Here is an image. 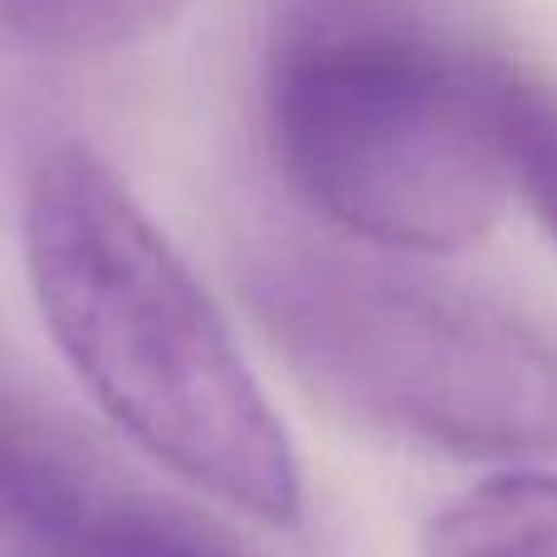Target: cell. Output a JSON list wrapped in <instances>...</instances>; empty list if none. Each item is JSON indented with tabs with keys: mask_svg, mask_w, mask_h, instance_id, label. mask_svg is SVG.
Here are the masks:
<instances>
[{
	"mask_svg": "<svg viewBox=\"0 0 557 557\" xmlns=\"http://www.w3.org/2000/svg\"><path fill=\"white\" fill-rule=\"evenodd\" d=\"M25 270L64 362L152 460L260 523H298V460L225 318L88 147L35 162Z\"/></svg>",
	"mask_w": 557,
	"mask_h": 557,
	"instance_id": "cell-1",
	"label": "cell"
},
{
	"mask_svg": "<svg viewBox=\"0 0 557 557\" xmlns=\"http://www.w3.org/2000/svg\"><path fill=\"white\" fill-rule=\"evenodd\" d=\"M480 49L396 5L308 10L274 39L264 74L284 182L376 250L480 245L509 206L484 123Z\"/></svg>",
	"mask_w": 557,
	"mask_h": 557,
	"instance_id": "cell-2",
	"label": "cell"
},
{
	"mask_svg": "<svg viewBox=\"0 0 557 557\" xmlns=\"http://www.w3.org/2000/svg\"><path fill=\"white\" fill-rule=\"evenodd\" d=\"M245 304L337 416L455 460L557 455V337L509 304L333 245H274Z\"/></svg>",
	"mask_w": 557,
	"mask_h": 557,
	"instance_id": "cell-3",
	"label": "cell"
},
{
	"mask_svg": "<svg viewBox=\"0 0 557 557\" xmlns=\"http://www.w3.org/2000/svg\"><path fill=\"white\" fill-rule=\"evenodd\" d=\"M0 557H250L211 519L123 480L84 441H64L0 509Z\"/></svg>",
	"mask_w": 557,
	"mask_h": 557,
	"instance_id": "cell-4",
	"label": "cell"
},
{
	"mask_svg": "<svg viewBox=\"0 0 557 557\" xmlns=\"http://www.w3.org/2000/svg\"><path fill=\"white\" fill-rule=\"evenodd\" d=\"M480 98L504 186L557 245V84L504 49H480Z\"/></svg>",
	"mask_w": 557,
	"mask_h": 557,
	"instance_id": "cell-5",
	"label": "cell"
},
{
	"mask_svg": "<svg viewBox=\"0 0 557 557\" xmlns=\"http://www.w3.org/2000/svg\"><path fill=\"white\" fill-rule=\"evenodd\" d=\"M421 557H557V474L509 470L431 519Z\"/></svg>",
	"mask_w": 557,
	"mask_h": 557,
	"instance_id": "cell-6",
	"label": "cell"
},
{
	"mask_svg": "<svg viewBox=\"0 0 557 557\" xmlns=\"http://www.w3.org/2000/svg\"><path fill=\"white\" fill-rule=\"evenodd\" d=\"M191 0H0V20L49 54H108L172 25Z\"/></svg>",
	"mask_w": 557,
	"mask_h": 557,
	"instance_id": "cell-7",
	"label": "cell"
}]
</instances>
